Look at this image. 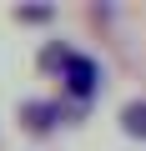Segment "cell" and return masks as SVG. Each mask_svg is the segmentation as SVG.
<instances>
[{"label":"cell","instance_id":"5","mask_svg":"<svg viewBox=\"0 0 146 151\" xmlns=\"http://www.w3.org/2000/svg\"><path fill=\"white\" fill-rule=\"evenodd\" d=\"M15 20H35V25H40V20H50V5H20Z\"/></svg>","mask_w":146,"mask_h":151},{"label":"cell","instance_id":"3","mask_svg":"<svg viewBox=\"0 0 146 151\" xmlns=\"http://www.w3.org/2000/svg\"><path fill=\"white\" fill-rule=\"evenodd\" d=\"M121 131L126 136H146V101H126L121 106Z\"/></svg>","mask_w":146,"mask_h":151},{"label":"cell","instance_id":"4","mask_svg":"<svg viewBox=\"0 0 146 151\" xmlns=\"http://www.w3.org/2000/svg\"><path fill=\"white\" fill-rule=\"evenodd\" d=\"M70 55H76L70 45H45V50H40V65H45V70H55V65H65Z\"/></svg>","mask_w":146,"mask_h":151},{"label":"cell","instance_id":"2","mask_svg":"<svg viewBox=\"0 0 146 151\" xmlns=\"http://www.w3.org/2000/svg\"><path fill=\"white\" fill-rule=\"evenodd\" d=\"M20 121H25V131L45 136V131L60 121V106H55V101H25V106H20Z\"/></svg>","mask_w":146,"mask_h":151},{"label":"cell","instance_id":"1","mask_svg":"<svg viewBox=\"0 0 146 151\" xmlns=\"http://www.w3.org/2000/svg\"><path fill=\"white\" fill-rule=\"evenodd\" d=\"M96 81H101V70H96L91 55H70V60H65V86L76 91V96H91Z\"/></svg>","mask_w":146,"mask_h":151}]
</instances>
